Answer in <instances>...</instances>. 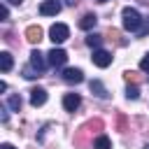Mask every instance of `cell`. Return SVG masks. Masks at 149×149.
Returning a JSON list of instances; mask_svg holds the SVG:
<instances>
[{
	"instance_id": "1",
	"label": "cell",
	"mask_w": 149,
	"mask_h": 149,
	"mask_svg": "<svg viewBox=\"0 0 149 149\" xmlns=\"http://www.w3.org/2000/svg\"><path fill=\"white\" fill-rule=\"evenodd\" d=\"M121 16H123V28H126L128 33H137V30L142 28V16H140L137 9H133V7H123Z\"/></svg>"
},
{
	"instance_id": "2",
	"label": "cell",
	"mask_w": 149,
	"mask_h": 149,
	"mask_svg": "<svg viewBox=\"0 0 149 149\" xmlns=\"http://www.w3.org/2000/svg\"><path fill=\"white\" fill-rule=\"evenodd\" d=\"M49 37L54 40V44H61V42H65V40L70 37V28H68L65 23H54V26L49 28Z\"/></svg>"
},
{
	"instance_id": "3",
	"label": "cell",
	"mask_w": 149,
	"mask_h": 149,
	"mask_svg": "<svg viewBox=\"0 0 149 149\" xmlns=\"http://www.w3.org/2000/svg\"><path fill=\"white\" fill-rule=\"evenodd\" d=\"M47 56H49V65H54V68H63L65 61H68V54L63 49H58V47H54Z\"/></svg>"
},
{
	"instance_id": "4",
	"label": "cell",
	"mask_w": 149,
	"mask_h": 149,
	"mask_svg": "<svg viewBox=\"0 0 149 149\" xmlns=\"http://www.w3.org/2000/svg\"><path fill=\"white\" fill-rule=\"evenodd\" d=\"M61 77H63V81H68V84H81V81H84V72H81L79 68H65Z\"/></svg>"
},
{
	"instance_id": "5",
	"label": "cell",
	"mask_w": 149,
	"mask_h": 149,
	"mask_svg": "<svg viewBox=\"0 0 149 149\" xmlns=\"http://www.w3.org/2000/svg\"><path fill=\"white\" fill-rule=\"evenodd\" d=\"M58 12H61V2L58 0H44L40 5V14L42 16H56Z\"/></svg>"
},
{
	"instance_id": "6",
	"label": "cell",
	"mask_w": 149,
	"mask_h": 149,
	"mask_svg": "<svg viewBox=\"0 0 149 149\" xmlns=\"http://www.w3.org/2000/svg\"><path fill=\"white\" fill-rule=\"evenodd\" d=\"M93 63L98 65V68H107L109 63H112V54L109 51H105V49H93Z\"/></svg>"
},
{
	"instance_id": "7",
	"label": "cell",
	"mask_w": 149,
	"mask_h": 149,
	"mask_svg": "<svg viewBox=\"0 0 149 149\" xmlns=\"http://www.w3.org/2000/svg\"><path fill=\"white\" fill-rule=\"evenodd\" d=\"M47 102V91L42 88V86H35L33 91H30V105L33 107H42Z\"/></svg>"
},
{
	"instance_id": "8",
	"label": "cell",
	"mask_w": 149,
	"mask_h": 149,
	"mask_svg": "<svg viewBox=\"0 0 149 149\" xmlns=\"http://www.w3.org/2000/svg\"><path fill=\"white\" fill-rule=\"evenodd\" d=\"M79 105H81V98H79L77 93H65V95H63V107H65L68 112H74Z\"/></svg>"
},
{
	"instance_id": "9",
	"label": "cell",
	"mask_w": 149,
	"mask_h": 149,
	"mask_svg": "<svg viewBox=\"0 0 149 149\" xmlns=\"http://www.w3.org/2000/svg\"><path fill=\"white\" fill-rule=\"evenodd\" d=\"M47 63H49V61H44V54H40L37 49L30 54V65H35L40 72H44V70H47Z\"/></svg>"
},
{
	"instance_id": "10",
	"label": "cell",
	"mask_w": 149,
	"mask_h": 149,
	"mask_svg": "<svg viewBox=\"0 0 149 149\" xmlns=\"http://www.w3.org/2000/svg\"><path fill=\"white\" fill-rule=\"evenodd\" d=\"M95 23H98V16L91 14V12L79 19V28H81V30H91V28H95Z\"/></svg>"
},
{
	"instance_id": "11",
	"label": "cell",
	"mask_w": 149,
	"mask_h": 149,
	"mask_svg": "<svg viewBox=\"0 0 149 149\" xmlns=\"http://www.w3.org/2000/svg\"><path fill=\"white\" fill-rule=\"evenodd\" d=\"M26 40L33 42V44H37V42L42 40V28H40V26H28V28H26Z\"/></svg>"
},
{
	"instance_id": "12",
	"label": "cell",
	"mask_w": 149,
	"mask_h": 149,
	"mask_svg": "<svg viewBox=\"0 0 149 149\" xmlns=\"http://www.w3.org/2000/svg\"><path fill=\"white\" fill-rule=\"evenodd\" d=\"M88 86H91L93 95H98V98H102V100H107V98H109V93H107V88L102 86V81H100V79H93Z\"/></svg>"
},
{
	"instance_id": "13",
	"label": "cell",
	"mask_w": 149,
	"mask_h": 149,
	"mask_svg": "<svg viewBox=\"0 0 149 149\" xmlns=\"http://www.w3.org/2000/svg\"><path fill=\"white\" fill-rule=\"evenodd\" d=\"M12 65H14L12 54H9V51H2V54H0V70H2V72H9Z\"/></svg>"
},
{
	"instance_id": "14",
	"label": "cell",
	"mask_w": 149,
	"mask_h": 149,
	"mask_svg": "<svg viewBox=\"0 0 149 149\" xmlns=\"http://www.w3.org/2000/svg\"><path fill=\"white\" fill-rule=\"evenodd\" d=\"M86 44H88L91 49H100V44H102V35H98V33H88Z\"/></svg>"
},
{
	"instance_id": "15",
	"label": "cell",
	"mask_w": 149,
	"mask_h": 149,
	"mask_svg": "<svg viewBox=\"0 0 149 149\" xmlns=\"http://www.w3.org/2000/svg\"><path fill=\"white\" fill-rule=\"evenodd\" d=\"M93 149H112V142L107 135H98L95 142H93Z\"/></svg>"
},
{
	"instance_id": "16",
	"label": "cell",
	"mask_w": 149,
	"mask_h": 149,
	"mask_svg": "<svg viewBox=\"0 0 149 149\" xmlns=\"http://www.w3.org/2000/svg\"><path fill=\"white\" fill-rule=\"evenodd\" d=\"M126 98H128V100H137V98H140L137 84H130V81H128V86H126Z\"/></svg>"
},
{
	"instance_id": "17",
	"label": "cell",
	"mask_w": 149,
	"mask_h": 149,
	"mask_svg": "<svg viewBox=\"0 0 149 149\" xmlns=\"http://www.w3.org/2000/svg\"><path fill=\"white\" fill-rule=\"evenodd\" d=\"M40 74H42V72H40L35 65H26V68H23V77H26V79H37Z\"/></svg>"
},
{
	"instance_id": "18",
	"label": "cell",
	"mask_w": 149,
	"mask_h": 149,
	"mask_svg": "<svg viewBox=\"0 0 149 149\" xmlns=\"http://www.w3.org/2000/svg\"><path fill=\"white\" fill-rule=\"evenodd\" d=\"M7 105H9V107H12L14 112H19V109H21V98H19V95H9Z\"/></svg>"
},
{
	"instance_id": "19",
	"label": "cell",
	"mask_w": 149,
	"mask_h": 149,
	"mask_svg": "<svg viewBox=\"0 0 149 149\" xmlns=\"http://www.w3.org/2000/svg\"><path fill=\"white\" fill-rule=\"evenodd\" d=\"M140 70L142 72H149V54H144V58L140 61Z\"/></svg>"
},
{
	"instance_id": "20",
	"label": "cell",
	"mask_w": 149,
	"mask_h": 149,
	"mask_svg": "<svg viewBox=\"0 0 149 149\" xmlns=\"http://www.w3.org/2000/svg\"><path fill=\"white\" fill-rule=\"evenodd\" d=\"M147 33H149V19H147V21H144V23H142V28H140V30H137V35H140V37H142V35H147Z\"/></svg>"
},
{
	"instance_id": "21",
	"label": "cell",
	"mask_w": 149,
	"mask_h": 149,
	"mask_svg": "<svg viewBox=\"0 0 149 149\" xmlns=\"http://www.w3.org/2000/svg\"><path fill=\"white\" fill-rule=\"evenodd\" d=\"M0 14H2V21H7V16H9V9H7V5H2V9H0Z\"/></svg>"
},
{
	"instance_id": "22",
	"label": "cell",
	"mask_w": 149,
	"mask_h": 149,
	"mask_svg": "<svg viewBox=\"0 0 149 149\" xmlns=\"http://www.w3.org/2000/svg\"><path fill=\"white\" fill-rule=\"evenodd\" d=\"M0 112H2V123H7V107H2Z\"/></svg>"
},
{
	"instance_id": "23",
	"label": "cell",
	"mask_w": 149,
	"mask_h": 149,
	"mask_svg": "<svg viewBox=\"0 0 149 149\" xmlns=\"http://www.w3.org/2000/svg\"><path fill=\"white\" fill-rule=\"evenodd\" d=\"M7 2H12V5H21V0H7Z\"/></svg>"
},
{
	"instance_id": "24",
	"label": "cell",
	"mask_w": 149,
	"mask_h": 149,
	"mask_svg": "<svg viewBox=\"0 0 149 149\" xmlns=\"http://www.w3.org/2000/svg\"><path fill=\"white\" fill-rule=\"evenodd\" d=\"M0 149H14V147H12V144H2Z\"/></svg>"
},
{
	"instance_id": "25",
	"label": "cell",
	"mask_w": 149,
	"mask_h": 149,
	"mask_svg": "<svg viewBox=\"0 0 149 149\" xmlns=\"http://www.w3.org/2000/svg\"><path fill=\"white\" fill-rule=\"evenodd\" d=\"M144 149H149V142H147V144H144Z\"/></svg>"
},
{
	"instance_id": "26",
	"label": "cell",
	"mask_w": 149,
	"mask_h": 149,
	"mask_svg": "<svg viewBox=\"0 0 149 149\" xmlns=\"http://www.w3.org/2000/svg\"><path fill=\"white\" fill-rule=\"evenodd\" d=\"M98 2H107V0H98Z\"/></svg>"
}]
</instances>
